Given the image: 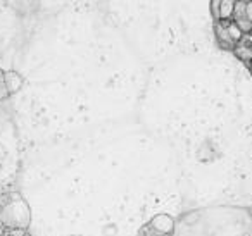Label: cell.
Instances as JSON below:
<instances>
[{"instance_id":"cell-8","label":"cell","mask_w":252,"mask_h":236,"mask_svg":"<svg viewBox=\"0 0 252 236\" xmlns=\"http://www.w3.org/2000/svg\"><path fill=\"white\" fill-rule=\"evenodd\" d=\"M140 236H173V235H166V233H161L158 229H154L151 224H145V228L140 231Z\"/></svg>"},{"instance_id":"cell-11","label":"cell","mask_w":252,"mask_h":236,"mask_svg":"<svg viewBox=\"0 0 252 236\" xmlns=\"http://www.w3.org/2000/svg\"><path fill=\"white\" fill-rule=\"evenodd\" d=\"M247 67H249V71H251V74H252V60H251V62H249V64H247Z\"/></svg>"},{"instance_id":"cell-10","label":"cell","mask_w":252,"mask_h":236,"mask_svg":"<svg viewBox=\"0 0 252 236\" xmlns=\"http://www.w3.org/2000/svg\"><path fill=\"white\" fill-rule=\"evenodd\" d=\"M221 0H211V12H213V19L218 21V11H220Z\"/></svg>"},{"instance_id":"cell-3","label":"cell","mask_w":252,"mask_h":236,"mask_svg":"<svg viewBox=\"0 0 252 236\" xmlns=\"http://www.w3.org/2000/svg\"><path fill=\"white\" fill-rule=\"evenodd\" d=\"M231 21L244 35L252 31V0H237Z\"/></svg>"},{"instance_id":"cell-2","label":"cell","mask_w":252,"mask_h":236,"mask_svg":"<svg viewBox=\"0 0 252 236\" xmlns=\"http://www.w3.org/2000/svg\"><path fill=\"white\" fill-rule=\"evenodd\" d=\"M214 33H216V38L220 47L233 52L235 45L238 43V40L244 36V33L237 28L233 21H214Z\"/></svg>"},{"instance_id":"cell-6","label":"cell","mask_w":252,"mask_h":236,"mask_svg":"<svg viewBox=\"0 0 252 236\" xmlns=\"http://www.w3.org/2000/svg\"><path fill=\"white\" fill-rule=\"evenodd\" d=\"M4 80H5V87H7V91L9 95H14L18 93L19 90L23 88V76L16 71H4Z\"/></svg>"},{"instance_id":"cell-1","label":"cell","mask_w":252,"mask_h":236,"mask_svg":"<svg viewBox=\"0 0 252 236\" xmlns=\"http://www.w3.org/2000/svg\"><path fill=\"white\" fill-rule=\"evenodd\" d=\"M32 224V208L19 191L0 193V228L5 231H23Z\"/></svg>"},{"instance_id":"cell-9","label":"cell","mask_w":252,"mask_h":236,"mask_svg":"<svg viewBox=\"0 0 252 236\" xmlns=\"http://www.w3.org/2000/svg\"><path fill=\"white\" fill-rule=\"evenodd\" d=\"M7 97H11L5 87V80H4V71H0V100H5Z\"/></svg>"},{"instance_id":"cell-5","label":"cell","mask_w":252,"mask_h":236,"mask_svg":"<svg viewBox=\"0 0 252 236\" xmlns=\"http://www.w3.org/2000/svg\"><path fill=\"white\" fill-rule=\"evenodd\" d=\"M149 224L154 229H158V231L166 233V235H173V231H175V221H173V217H169L166 214L156 215L154 219H151Z\"/></svg>"},{"instance_id":"cell-12","label":"cell","mask_w":252,"mask_h":236,"mask_svg":"<svg viewBox=\"0 0 252 236\" xmlns=\"http://www.w3.org/2000/svg\"><path fill=\"white\" fill-rule=\"evenodd\" d=\"M251 35H252V31H251Z\"/></svg>"},{"instance_id":"cell-4","label":"cell","mask_w":252,"mask_h":236,"mask_svg":"<svg viewBox=\"0 0 252 236\" xmlns=\"http://www.w3.org/2000/svg\"><path fill=\"white\" fill-rule=\"evenodd\" d=\"M233 54L242 62H245V64L251 62L252 60V35L251 33H247V35H244L238 40V43L233 49Z\"/></svg>"},{"instance_id":"cell-7","label":"cell","mask_w":252,"mask_h":236,"mask_svg":"<svg viewBox=\"0 0 252 236\" xmlns=\"http://www.w3.org/2000/svg\"><path fill=\"white\" fill-rule=\"evenodd\" d=\"M237 0H221L220 11H218V21H230L233 16V9Z\"/></svg>"}]
</instances>
